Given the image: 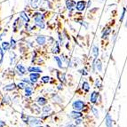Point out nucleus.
<instances>
[{"label": "nucleus", "instance_id": "obj_1", "mask_svg": "<svg viewBox=\"0 0 127 127\" xmlns=\"http://www.w3.org/2000/svg\"><path fill=\"white\" fill-rule=\"evenodd\" d=\"M22 120L25 122L26 124L28 125H30V126L34 127V126H36V125H40L41 124V119H38L36 117H25V116H22Z\"/></svg>", "mask_w": 127, "mask_h": 127}, {"label": "nucleus", "instance_id": "obj_2", "mask_svg": "<svg viewBox=\"0 0 127 127\" xmlns=\"http://www.w3.org/2000/svg\"><path fill=\"white\" fill-rule=\"evenodd\" d=\"M72 108L74 110H76V111H82V110L85 109V103L83 100H75L72 103Z\"/></svg>", "mask_w": 127, "mask_h": 127}, {"label": "nucleus", "instance_id": "obj_3", "mask_svg": "<svg viewBox=\"0 0 127 127\" xmlns=\"http://www.w3.org/2000/svg\"><path fill=\"white\" fill-rule=\"evenodd\" d=\"M85 8H86V2H85V0H79V1L76 2V9L78 12H83Z\"/></svg>", "mask_w": 127, "mask_h": 127}, {"label": "nucleus", "instance_id": "obj_4", "mask_svg": "<svg viewBox=\"0 0 127 127\" xmlns=\"http://www.w3.org/2000/svg\"><path fill=\"white\" fill-rule=\"evenodd\" d=\"M76 4L74 0H66V6L69 12H72L74 9H76Z\"/></svg>", "mask_w": 127, "mask_h": 127}, {"label": "nucleus", "instance_id": "obj_5", "mask_svg": "<svg viewBox=\"0 0 127 127\" xmlns=\"http://www.w3.org/2000/svg\"><path fill=\"white\" fill-rule=\"evenodd\" d=\"M99 96H100V94H99L98 92H93L91 96H90V101H91L93 104H97L98 103L97 100H98Z\"/></svg>", "mask_w": 127, "mask_h": 127}, {"label": "nucleus", "instance_id": "obj_6", "mask_svg": "<svg viewBox=\"0 0 127 127\" xmlns=\"http://www.w3.org/2000/svg\"><path fill=\"white\" fill-rule=\"evenodd\" d=\"M69 117L73 119H77V118H81L83 117V114L81 113V111H76V110H73L69 113Z\"/></svg>", "mask_w": 127, "mask_h": 127}, {"label": "nucleus", "instance_id": "obj_7", "mask_svg": "<svg viewBox=\"0 0 127 127\" xmlns=\"http://www.w3.org/2000/svg\"><path fill=\"white\" fill-rule=\"evenodd\" d=\"M16 71H17L18 74H19L20 76H23V75H25L26 73H27L26 68H24V66L21 65V64H18V65H16Z\"/></svg>", "mask_w": 127, "mask_h": 127}, {"label": "nucleus", "instance_id": "obj_8", "mask_svg": "<svg viewBox=\"0 0 127 127\" xmlns=\"http://www.w3.org/2000/svg\"><path fill=\"white\" fill-rule=\"evenodd\" d=\"M39 77H40V73H30V79L33 84L37 82Z\"/></svg>", "mask_w": 127, "mask_h": 127}, {"label": "nucleus", "instance_id": "obj_9", "mask_svg": "<svg viewBox=\"0 0 127 127\" xmlns=\"http://www.w3.org/2000/svg\"><path fill=\"white\" fill-rule=\"evenodd\" d=\"M110 33H111V27H109V26L105 27L103 29V30H102V38H103V39L107 38L109 36Z\"/></svg>", "mask_w": 127, "mask_h": 127}, {"label": "nucleus", "instance_id": "obj_10", "mask_svg": "<svg viewBox=\"0 0 127 127\" xmlns=\"http://www.w3.org/2000/svg\"><path fill=\"white\" fill-rule=\"evenodd\" d=\"M36 41L39 45H44L46 43V37L45 36H37L36 37Z\"/></svg>", "mask_w": 127, "mask_h": 127}, {"label": "nucleus", "instance_id": "obj_11", "mask_svg": "<svg viewBox=\"0 0 127 127\" xmlns=\"http://www.w3.org/2000/svg\"><path fill=\"white\" fill-rule=\"evenodd\" d=\"M28 71L31 73H42V69L39 67H34V66L30 67L28 68Z\"/></svg>", "mask_w": 127, "mask_h": 127}, {"label": "nucleus", "instance_id": "obj_12", "mask_svg": "<svg viewBox=\"0 0 127 127\" xmlns=\"http://www.w3.org/2000/svg\"><path fill=\"white\" fill-rule=\"evenodd\" d=\"M60 45H59V43L58 41H55L54 42V45H53V47L52 49V53H55V54H57V53H60Z\"/></svg>", "mask_w": 127, "mask_h": 127}, {"label": "nucleus", "instance_id": "obj_13", "mask_svg": "<svg viewBox=\"0 0 127 127\" xmlns=\"http://www.w3.org/2000/svg\"><path fill=\"white\" fill-rule=\"evenodd\" d=\"M20 17L23 20L24 22H26V23H29V22H30V17L28 16V14L25 13V12H21V13H20Z\"/></svg>", "mask_w": 127, "mask_h": 127}, {"label": "nucleus", "instance_id": "obj_14", "mask_svg": "<svg viewBox=\"0 0 127 127\" xmlns=\"http://www.w3.org/2000/svg\"><path fill=\"white\" fill-rule=\"evenodd\" d=\"M36 102L39 106H45V104L47 103V100L44 97H39L36 99Z\"/></svg>", "mask_w": 127, "mask_h": 127}, {"label": "nucleus", "instance_id": "obj_15", "mask_svg": "<svg viewBox=\"0 0 127 127\" xmlns=\"http://www.w3.org/2000/svg\"><path fill=\"white\" fill-rule=\"evenodd\" d=\"M94 66H95L96 69L99 71V72H101L102 71V63L100 62V60H96L95 63H94Z\"/></svg>", "mask_w": 127, "mask_h": 127}, {"label": "nucleus", "instance_id": "obj_16", "mask_svg": "<svg viewBox=\"0 0 127 127\" xmlns=\"http://www.w3.org/2000/svg\"><path fill=\"white\" fill-rule=\"evenodd\" d=\"M24 91H25V95L27 97L31 96L32 93H33V89H32V87H30V85H27V87L24 89Z\"/></svg>", "mask_w": 127, "mask_h": 127}, {"label": "nucleus", "instance_id": "obj_17", "mask_svg": "<svg viewBox=\"0 0 127 127\" xmlns=\"http://www.w3.org/2000/svg\"><path fill=\"white\" fill-rule=\"evenodd\" d=\"M1 48L3 49V51H8L9 49L11 48V45H10V43L8 42H2L1 44Z\"/></svg>", "mask_w": 127, "mask_h": 127}, {"label": "nucleus", "instance_id": "obj_18", "mask_svg": "<svg viewBox=\"0 0 127 127\" xmlns=\"http://www.w3.org/2000/svg\"><path fill=\"white\" fill-rule=\"evenodd\" d=\"M57 77L61 82H62V83L66 82V77H65V74H64V73L59 72V71H58L57 72Z\"/></svg>", "mask_w": 127, "mask_h": 127}, {"label": "nucleus", "instance_id": "obj_19", "mask_svg": "<svg viewBox=\"0 0 127 127\" xmlns=\"http://www.w3.org/2000/svg\"><path fill=\"white\" fill-rule=\"evenodd\" d=\"M106 126L107 127H112L113 126V123H112V118L110 117L109 115H107L106 117Z\"/></svg>", "mask_w": 127, "mask_h": 127}, {"label": "nucleus", "instance_id": "obj_20", "mask_svg": "<svg viewBox=\"0 0 127 127\" xmlns=\"http://www.w3.org/2000/svg\"><path fill=\"white\" fill-rule=\"evenodd\" d=\"M16 85H15V84H11V85H6V86H4V91H7V92H9V91H13V90L16 88Z\"/></svg>", "mask_w": 127, "mask_h": 127}, {"label": "nucleus", "instance_id": "obj_21", "mask_svg": "<svg viewBox=\"0 0 127 127\" xmlns=\"http://www.w3.org/2000/svg\"><path fill=\"white\" fill-rule=\"evenodd\" d=\"M82 88L84 90V92L88 93L90 91V85L88 84V82H84L82 84Z\"/></svg>", "mask_w": 127, "mask_h": 127}, {"label": "nucleus", "instance_id": "obj_22", "mask_svg": "<svg viewBox=\"0 0 127 127\" xmlns=\"http://www.w3.org/2000/svg\"><path fill=\"white\" fill-rule=\"evenodd\" d=\"M93 56H94V60H97L98 58V55H99V48H98V46H96V45H94V46L93 47Z\"/></svg>", "mask_w": 127, "mask_h": 127}, {"label": "nucleus", "instance_id": "obj_23", "mask_svg": "<svg viewBox=\"0 0 127 127\" xmlns=\"http://www.w3.org/2000/svg\"><path fill=\"white\" fill-rule=\"evenodd\" d=\"M54 61L57 62L58 67H59L60 68H62V60H61V58H59L58 56H56V55H55V56H54Z\"/></svg>", "mask_w": 127, "mask_h": 127}, {"label": "nucleus", "instance_id": "obj_24", "mask_svg": "<svg viewBox=\"0 0 127 127\" xmlns=\"http://www.w3.org/2000/svg\"><path fill=\"white\" fill-rule=\"evenodd\" d=\"M42 111L43 113H45V114H48V113H50L52 111V108L51 106H45L44 108H42Z\"/></svg>", "mask_w": 127, "mask_h": 127}, {"label": "nucleus", "instance_id": "obj_25", "mask_svg": "<svg viewBox=\"0 0 127 127\" xmlns=\"http://www.w3.org/2000/svg\"><path fill=\"white\" fill-rule=\"evenodd\" d=\"M53 100L54 102H56V103H62V99H61L57 94H54V95L53 96Z\"/></svg>", "mask_w": 127, "mask_h": 127}, {"label": "nucleus", "instance_id": "obj_26", "mask_svg": "<svg viewBox=\"0 0 127 127\" xmlns=\"http://www.w3.org/2000/svg\"><path fill=\"white\" fill-rule=\"evenodd\" d=\"M91 110H92V112H93V114L96 117H99V111H98V109L96 108H94V107H92V108H91Z\"/></svg>", "mask_w": 127, "mask_h": 127}, {"label": "nucleus", "instance_id": "obj_27", "mask_svg": "<svg viewBox=\"0 0 127 127\" xmlns=\"http://www.w3.org/2000/svg\"><path fill=\"white\" fill-rule=\"evenodd\" d=\"M28 85H25V83L24 82H21V83H19L17 85L18 88H20V89H25L26 87H27Z\"/></svg>", "mask_w": 127, "mask_h": 127}, {"label": "nucleus", "instance_id": "obj_28", "mask_svg": "<svg viewBox=\"0 0 127 127\" xmlns=\"http://www.w3.org/2000/svg\"><path fill=\"white\" fill-rule=\"evenodd\" d=\"M125 13H126V8H125V7H124L123 12H122V14H121V17H120V21H121V22L124 21V18H125Z\"/></svg>", "mask_w": 127, "mask_h": 127}, {"label": "nucleus", "instance_id": "obj_29", "mask_svg": "<svg viewBox=\"0 0 127 127\" xmlns=\"http://www.w3.org/2000/svg\"><path fill=\"white\" fill-rule=\"evenodd\" d=\"M10 97H9L8 95H6V96H4V99H3V103H4V104H8L9 102H10Z\"/></svg>", "mask_w": 127, "mask_h": 127}, {"label": "nucleus", "instance_id": "obj_30", "mask_svg": "<svg viewBox=\"0 0 127 127\" xmlns=\"http://www.w3.org/2000/svg\"><path fill=\"white\" fill-rule=\"evenodd\" d=\"M41 81H42L43 83H45V84H46V83H48L49 81H50V77L47 76H43L42 78H41Z\"/></svg>", "mask_w": 127, "mask_h": 127}, {"label": "nucleus", "instance_id": "obj_31", "mask_svg": "<svg viewBox=\"0 0 127 127\" xmlns=\"http://www.w3.org/2000/svg\"><path fill=\"white\" fill-rule=\"evenodd\" d=\"M10 45H11V47L13 49H14L15 48V46H16V42H15V40L13 39V37L11 38V42H10Z\"/></svg>", "mask_w": 127, "mask_h": 127}, {"label": "nucleus", "instance_id": "obj_32", "mask_svg": "<svg viewBox=\"0 0 127 127\" xmlns=\"http://www.w3.org/2000/svg\"><path fill=\"white\" fill-rule=\"evenodd\" d=\"M22 82H24V83H27V85H34L33 83L30 81V79H27V78H24V79H22Z\"/></svg>", "mask_w": 127, "mask_h": 127}, {"label": "nucleus", "instance_id": "obj_33", "mask_svg": "<svg viewBox=\"0 0 127 127\" xmlns=\"http://www.w3.org/2000/svg\"><path fill=\"white\" fill-rule=\"evenodd\" d=\"M82 122H83L82 119H81V118H77V119H76V121H75V125H80Z\"/></svg>", "mask_w": 127, "mask_h": 127}, {"label": "nucleus", "instance_id": "obj_34", "mask_svg": "<svg viewBox=\"0 0 127 127\" xmlns=\"http://www.w3.org/2000/svg\"><path fill=\"white\" fill-rule=\"evenodd\" d=\"M95 86L97 87H100V80L99 79H96L95 80Z\"/></svg>", "mask_w": 127, "mask_h": 127}, {"label": "nucleus", "instance_id": "obj_35", "mask_svg": "<svg viewBox=\"0 0 127 127\" xmlns=\"http://www.w3.org/2000/svg\"><path fill=\"white\" fill-rule=\"evenodd\" d=\"M5 126V123L3 121H0V127H4Z\"/></svg>", "mask_w": 127, "mask_h": 127}, {"label": "nucleus", "instance_id": "obj_36", "mask_svg": "<svg viewBox=\"0 0 127 127\" xmlns=\"http://www.w3.org/2000/svg\"><path fill=\"white\" fill-rule=\"evenodd\" d=\"M91 4H92V2H91V0H90V1H88V4H87V5H86V8H89Z\"/></svg>", "mask_w": 127, "mask_h": 127}, {"label": "nucleus", "instance_id": "obj_37", "mask_svg": "<svg viewBox=\"0 0 127 127\" xmlns=\"http://www.w3.org/2000/svg\"><path fill=\"white\" fill-rule=\"evenodd\" d=\"M67 127H75V125L73 124H69V125H67Z\"/></svg>", "mask_w": 127, "mask_h": 127}, {"label": "nucleus", "instance_id": "obj_38", "mask_svg": "<svg viewBox=\"0 0 127 127\" xmlns=\"http://www.w3.org/2000/svg\"><path fill=\"white\" fill-rule=\"evenodd\" d=\"M36 127H43V126H41V125H36Z\"/></svg>", "mask_w": 127, "mask_h": 127}, {"label": "nucleus", "instance_id": "obj_39", "mask_svg": "<svg viewBox=\"0 0 127 127\" xmlns=\"http://www.w3.org/2000/svg\"><path fill=\"white\" fill-rule=\"evenodd\" d=\"M125 27H126V28H127V22H126V24H125Z\"/></svg>", "mask_w": 127, "mask_h": 127}, {"label": "nucleus", "instance_id": "obj_40", "mask_svg": "<svg viewBox=\"0 0 127 127\" xmlns=\"http://www.w3.org/2000/svg\"><path fill=\"white\" fill-rule=\"evenodd\" d=\"M46 127H50V126H46Z\"/></svg>", "mask_w": 127, "mask_h": 127}]
</instances>
